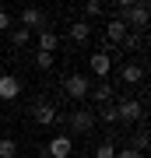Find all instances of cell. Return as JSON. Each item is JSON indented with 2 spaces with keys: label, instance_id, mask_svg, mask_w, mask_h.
I'll return each instance as SVG.
<instances>
[{
  "label": "cell",
  "instance_id": "obj_1",
  "mask_svg": "<svg viewBox=\"0 0 151 158\" xmlns=\"http://www.w3.org/2000/svg\"><path fill=\"white\" fill-rule=\"evenodd\" d=\"M116 18L127 25V32H130V28L144 32V28H148V4H144V0H137V4H130L127 11H120Z\"/></svg>",
  "mask_w": 151,
  "mask_h": 158
},
{
  "label": "cell",
  "instance_id": "obj_2",
  "mask_svg": "<svg viewBox=\"0 0 151 158\" xmlns=\"http://www.w3.org/2000/svg\"><path fill=\"white\" fill-rule=\"evenodd\" d=\"M116 119H120V123H141V119H144V102H141V98L116 102Z\"/></svg>",
  "mask_w": 151,
  "mask_h": 158
},
{
  "label": "cell",
  "instance_id": "obj_3",
  "mask_svg": "<svg viewBox=\"0 0 151 158\" xmlns=\"http://www.w3.org/2000/svg\"><path fill=\"white\" fill-rule=\"evenodd\" d=\"M63 91L74 98V102H81V98H88V91H91V81H88V74H70V77H63Z\"/></svg>",
  "mask_w": 151,
  "mask_h": 158
},
{
  "label": "cell",
  "instance_id": "obj_4",
  "mask_svg": "<svg viewBox=\"0 0 151 158\" xmlns=\"http://www.w3.org/2000/svg\"><path fill=\"white\" fill-rule=\"evenodd\" d=\"M74 151V141H70V134H56L49 144H46V155L49 158H70Z\"/></svg>",
  "mask_w": 151,
  "mask_h": 158
},
{
  "label": "cell",
  "instance_id": "obj_5",
  "mask_svg": "<svg viewBox=\"0 0 151 158\" xmlns=\"http://www.w3.org/2000/svg\"><path fill=\"white\" fill-rule=\"evenodd\" d=\"M91 127H95V113L91 109H74L70 113V130L74 134H88Z\"/></svg>",
  "mask_w": 151,
  "mask_h": 158
},
{
  "label": "cell",
  "instance_id": "obj_6",
  "mask_svg": "<svg viewBox=\"0 0 151 158\" xmlns=\"http://www.w3.org/2000/svg\"><path fill=\"white\" fill-rule=\"evenodd\" d=\"M88 67H91V74H95V77H102V81H106V74L112 70V56H109V53H91V56H88Z\"/></svg>",
  "mask_w": 151,
  "mask_h": 158
},
{
  "label": "cell",
  "instance_id": "obj_7",
  "mask_svg": "<svg viewBox=\"0 0 151 158\" xmlns=\"http://www.w3.org/2000/svg\"><path fill=\"white\" fill-rule=\"evenodd\" d=\"M21 28H25V32L46 28V14L39 11V7H25V11H21Z\"/></svg>",
  "mask_w": 151,
  "mask_h": 158
},
{
  "label": "cell",
  "instance_id": "obj_8",
  "mask_svg": "<svg viewBox=\"0 0 151 158\" xmlns=\"http://www.w3.org/2000/svg\"><path fill=\"white\" fill-rule=\"evenodd\" d=\"M127 25L123 21H120V18H109V21H106V39L112 42V46H123V39H127Z\"/></svg>",
  "mask_w": 151,
  "mask_h": 158
},
{
  "label": "cell",
  "instance_id": "obj_9",
  "mask_svg": "<svg viewBox=\"0 0 151 158\" xmlns=\"http://www.w3.org/2000/svg\"><path fill=\"white\" fill-rule=\"evenodd\" d=\"M32 116H35V123H39V127H49V123H56V109L49 106V102H35Z\"/></svg>",
  "mask_w": 151,
  "mask_h": 158
},
{
  "label": "cell",
  "instance_id": "obj_10",
  "mask_svg": "<svg viewBox=\"0 0 151 158\" xmlns=\"http://www.w3.org/2000/svg\"><path fill=\"white\" fill-rule=\"evenodd\" d=\"M39 53H56V46H60V35H56L53 28H39Z\"/></svg>",
  "mask_w": 151,
  "mask_h": 158
},
{
  "label": "cell",
  "instance_id": "obj_11",
  "mask_svg": "<svg viewBox=\"0 0 151 158\" xmlns=\"http://www.w3.org/2000/svg\"><path fill=\"white\" fill-rule=\"evenodd\" d=\"M120 81H123V85H141V81H144V67H141V63H123Z\"/></svg>",
  "mask_w": 151,
  "mask_h": 158
},
{
  "label": "cell",
  "instance_id": "obj_12",
  "mask_svg": "<svg viewBox=\"0 0 151 158\" xmlns=\"http://www.w3.org/2000/svg\"><path fill=\"white\" fill-rule=\"evenodd\" d=\"M18 91H21V81L14 74H4L0 77V98H18Z\"/></svg>",
  "mask_w": 151,
  "mask_h": 158
},
{
  "label": "cell",
  "instance_id": "obj_13",
  "mask_svg": "<svg viewBox=\"0 0 151 158\" xmlns=\"http://www.w3.org/2000/svg\"><path fill=\"white\" fill-rule=\"evenodd\" d=\"M88 98H95L99 106H109V102H112V85H106V81H102V85H91Z\"/></svg>",
  "mask_w": 151,
  "mask_h": 158
},
{
  "label": "cell",
  "instance_id": "obj_14",
  "mask_svg": "<svg viewBox=\"0 0 151 158\" xmlns=\"http://www.w3.org/2000/svg\"><path fill=\"white\" fill-rule=\"evenodd\" d=\"M70 39L78 42V46L88 42V39H91V25H88V21H74V25H70Z\"/></svg>",
  "mask_w": 151,
  "mask_h": 158
},
{
  "label": "cell",
  "instance_id": "obj_15",
  "mask_svg": "<svg viewBox=\"0 0 151 158\" xmlns=\"http://www.w3.org/2000/svg\"><path fill=\"white\" fill-rule=\"evenodd\" d=\"M148 144H151V141H148V127H144V119H141V130L134 134V144H130V148L144 155V151H148Z\"/></svg>",
  "mask_w": 151,
  "mask_h": 158
},
{
  "label": "cell",
  "instance_id": "obj_16",
  "mask_svg": "<svg viewBox=\"0 0 151 158\" xmlns=\"http://www.w3.org/2000/svg\"><path fill=\"white\" fill-rule=\"evenodd\" d=\"M95 119H102V123H120V119H116V106H112V102H109V106H99L95 109Z\"/></svg>",
  "mask_w": 151,
  "mask_h": 158
},
{
  "label": "cell",
  "instance_id": "obj_17",
  "mask_svg": "<svg viewBox=\"0 0 151 158\" xmlns=\"http://www.w3.org/2000/svg\"><path fill=\"white\" fill-rule=\"evenodd\" d=\"M0 158H18V141L14 137H0Z\"/></svg>",
  "mask_w": 151,
  "mask_h": 158
},
{
  "label": "cell",
  "instance_id": "obj_18",
  "mask_svg": "<svg viewBox=\"0 0 151 158\" xmlns=\"http://www.w3.org/2000/svg\"><path fill=\"white\" fill-rule=\"evenodd\" d=\"M11 42H14V49H18V46H28V42H32V32L14 28V32H11Z\"/></svg>",
  "mask_w": 151,
  "mask_h": 158
},
{
  "label": "cell",
  "instance_id": "obj_19",
  "mask_svg": "<svg viewBox=\"0 0 151 158\" xmlns=\"http://www.w3.org/2000/svg\"><path fill=\"white\" fill-rule=\"evenodd\" d=\"M95 158H116V144H112V141H102L95 148Z\"/></svg>",
  "mask_w": 151,
  "mask_h": 158
},
{
  "label": "cell",
  "instance_id": "obj_20",
  "mask_svg": "<svg viewBox=\"0 0 151 158\" xmlns=\"http://www.w3.org/2000/svg\"><path fill=\"white\" fill-rule=\"evenodd\" d=\"M53 60H56L53 53H39V56H35V67H39V70H49V67H53Z\"/></svg>",
  "mask_w": 151,
  "mask_h": 158
},
{
  "label": "cell",
  "instance_id": "obj_21",
  "mask_svg": "<svg viewBox=\"0 0 151 158\" xmlns=\"http://www.w3.org/2000/svg\"><path fill=\"white\" fill-rule=\"evenodd\" d=\"M84 14H88V18H99L102 14V4H99V0H88V4H84Z\"/></svg>",
  "mask_w": 151,
  "mask_h": 158
},
{
  "label": "cell",
  "instance_id": "obj_22",
  "mask_svg": "<svg viewBox=\"0 0 151 158\" xmlns=\"http://www.w3.org/2000/svg\"><path fill=\"white\" fill-rule=\"evenodd\" d=\"M116 158H144V155L134 151V148H116Z\"/></svg>",
  "mask_w": 151,
  "mask_h": 158
},
{
  "label": "cell",
  "instance_id": "obj_23",
  "mask_svg": "<svg viewBox=\"0 0 151 158\" xmlns=\"http://www.w3.org/2000/svg\"><path fill=\"white\" fill-rule=\"evenodd\" d=\"M7 28H11V14L0 11V32H7Z\"/></svg>",
  "mask_w": 151,
  "mask_h": 158
}]
</instances>
